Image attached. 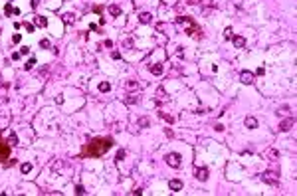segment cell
<instances>
[{"mask_svg": "<svg viewBox=\"0 0 297 196\" xmlns=\"http://www.w3.org/2000/svg\"><path fill=\"white\" fill-rule=\"evenodd\" d=\"M113 147V139L111 137H99V139H91L89 143H85L83 151H81L79 158H99Z\"/></svg>", "mask_w": 297, "mask_h": 196, "instance_id": "obj_1", "label": "cell"}, {"mask_svg": "<svg viewBox=\"0 0 297 196\" xmlns=\"http://www.w3.org/2000/svg\"><path fill=\"white\" fill-rule=\"evenodd\" d=\"M8 157H10V145L8 141L0 137V163H8Z\"/></svg>", "mask_w": 297, "mask_h": 196, "instance_id": "obj_2", "label": "cell"}, {"mask_svg": "<svg viewBox=\"0 0 297 196\" xmlns=\"http://www.w3.org/2000/svg\"><path fill=\"white\" fill-rule=\"evenodd\" d=\"M166 163H169V167L178 168L180 167V155L178 153H169L166 155Z\"/></svg>", "mask_w": 297, "mask_h": 196, "instance_id": "obj_3", "label": "cell"}, {"mask_svg": "<svg viewBox=\"0 0 297 196\" xmlns=\"http://www.w3.org/2000/svg\"><path fill=\"white\" fill-rule=\"evenodd\" d=\"M240 81L244 83V85H250V83H254V73H252V72H242V73H240Z\"/></svg>", "mask_w": 297, "mask_h": 196, "instance_id": "obj_4", "label": "cell"}, {"mask_svg": "<svg viewBox=\"0 0 297 196\" xmlns=\"http://www.w3.org/2000/svg\"><path fill=\"white\" fill-rule=\"evenodd\" d=\"M264 157L269 158V161H277V158H279V153L275 151L274 147H269V149H265V151H264Z\"/></svg>", "mask_w": 297, "mask_h": 196, "instance_id": "obj_5", "label": "cell"}, {"mask_svg": "<svg viewBox=\"0 0 297 196\" xmlns=\"http://www.w3.org/2000/svg\"><path fill=\"white\" fill-rule=\"evenodd\" d=\"M194 176L198 178V180H206L208 178V168H196V172H194Z\"/></svg>", "mask_w": 297, "mask_h": 196, "instance_id": "obj_6", "label": "cell"}, {"mask_svg": "<svg viewBox=\"0 0 297 196\" xmlns=\"http://www.w3.org/2000/svg\"><path fill=\"white\" fill-rule=\"evenodd\" d=\"M232 42H234L236 48H244V46H246V38H244V36H232Z\"/></svg>", "mask_w": 297, "mask_h": 196, "instance_id": "obj_7", "label": "cell"}, {"mask_svg": "<svg viewBox=\"0 0 297 196\" xmlns=\"http://www.w3.org/2000/svg\"><path fill=\"white\" fill-rule=\"evenodd\" d=\"M77 22V18H76V14H71V12H67V14H63V24H76Z\"/></svg>", "mask_w": 297, "mask_h": 196, "instance_id": "obj_8", "label": "cell"}, {"mask_svg": "<svg viewBox=\"0 0 297 196\" xmlns=\"http://www.w3.org/2000/svg\"><path fill=\"white\" fill-rule=\"evenodd\" d=\"M169 186H170V190H175V192H178V190H182V180H170L169 182Z\"/></svg>", "mask_w": 297, "mask_h": 196, "instance_id": "obj_9", "label": "cell"}, {"mask_svg": "<svg viewBox=\"0 0 297 196\" xmlns=\"http://www.w3.org/2000/svg\"><path fill=\"white\" fill-rule=\"evenodd\" d=\"M293 125V119H283L281 123H279V131H289Z\"/></svg>", "mask_w": 297, "mask_h": 196, "instance_id": "obj_10", "label": "cell"}, {"mask_svg": "<svg viewBox=\"0 0 297 196\" xmlns=\"http://www.w3.org/2000/svg\"><path fill=\"white\" fill-rule=\"evenodd\" d=\"M246 127H248V129H255V127H258V119H255V117H246Z\"/></svg>", "mask_w": 297, "mask_h": 196, "instance_id": "obj_11", "label": "cell"}, {"mask_svg": "<svg viewBox=\"0 0 297 196\" xmlns=\"http://www.w3.org/2000/svg\"><path fill=\"white\" fill-rule=\"evenodd\" d=\"M109 14H111V16H121V8H119V6L117 4H109Z\"/></svg>", "mask_w": 297, "mask_h": 196, "instance_id": "obj_12", "label": "cell"}, {"mask_svg": "<svg viewBox=\"0 0 297 196\" xmlns=\"http://www.w3.org/2000/svg\"><path fill=\"white\" fill-rule=\"evenodd\" d=\"M139 20H141L143 24H149V22L153 20V16L149 14V12H141V14H139Z\"/></svg>", "mask_w": 297, "mask_h": 196, "instance_id": "obj_13", "label": "cell"}, {"mask_svg": "<svg viewBox=\"0 0 297 196\" xmlns=\"http://www.w3.org/2000/svg\"><path fill=\"white\" fill-rule=\"evenodd\" d=\"M36 26L46 28V26H48V18H46V16H36Z\"/></svg>", "mask_w": 297, "mask_h": 196, "instance_id": "obj_14", "label": "cell"}, {"mask_svg": "<svg viewBox=\"0 0 297 196\" xmlns=\"http://www.w3.org/2000/svg\"><path fill=\"white\" fill-rule=\"evenodd\" d=\"M34 66H36V57H30V60H28V62H26V63H24V69H26V72H28V69H32V67Z\"/></svg>", "mask_w": 297, "mask_h": 196, "instance_id": "obj_15", "label": "cell"}, {"mask_svg": "<svg viewBox=\"0 0 297 196\" xmlns=\"http://www.w3.org/2000/svg\"><path fill=\"white\" fill-rule=\"evenodd\" d=\"M125 87H127V89H137V87H139V81H135V79H127Z\"/></svg>", "mask_w": 297, "mask_h": 196, "instance_id": "obj_16", "label": "cell"}, {"mask_svg": "<svg viewBox=\"0 0 297 196\" xmlns=\"http://www.w3.org/2000/svg\"><path fill=\"white\" fill-rule=\"evenodd\" d=\"M149 69H151V73H155V75H160V73H162V66H160V63L159 66H151Z\"/></svg>", "mask_w": 297, "mask_h": 196, "instance_id": "obj_17", "label": "cell"}, {"mask_svg": "<svg viewBox=\"0 0 297 196\" xmlns=\"http://www.w3.org/2000/svg\"><path fill=\"white\" fill-rule=\"evenodd\" d=\"M109 89H111V85H109L107 81H101V83H99V91H101V93H107Z\"/></svg>", "mask_w": 297, "mask_h": 196, "instance_id": "obj_18", "label": "cell"}, {"mask_svg": "<svg viewBox=\"0 0 297 196\" xmlns=\"http://www.w3.org/2000/svg\"><path fill=\"white\" fill-rule=\"evenodd\" d=\"M137 101H139L137 95H127L125 97V103H127V105H133V103H137Z\"/></svg>", "mask_w": 297, "mask_h": 196, "instance_id": "obj_19", "label": "cell"}, {"mask_svg": "<svg viewBox=\"0 0 297 196\" xmlns=\"http://www.w3.org/2000/svg\"><path fill=\"white\" fill-rule=\"evenodd\" d=\"M20 170H22V174H28V172L32 170V163H24L22 167H20Z\"/></svg>", "mask_w": 297, "mask_h": 196, "instance_id": "obj_20", "label": "cell"}, {"mask_svg": "<svg viewBox=\"0 0 297 196\" xmlns=\"http://www.w3.org/2000/svg\"><path fill=\"white\" fill-rule=\"evenodd\" d=\"M261 178H264V182H268V184H274V186H275V184H277V180H275V178H269L268 174H264V176H261Z\"/></svg>", "mask_w": 297, "mask_h": 196, "instance_id": "obj_21", "label": "cell"}, {"mask_svg": "<svg viewBox=\"0 0 297 196\" xmlns=\"http://www.w3.org/2000/svg\"><path fill=\"white\" fill-rule=\"evenodd\" d=\"M156 97H160V99H169V97H166V93H165V89H156Z\"/></svg>", "mask_w": 297, "mask_h": 196, "instance_id": "obj_22", "label": "cell"}, {"mask_svg": "<svg viewBox=\"0 0 297 196\" xmlns=\"http://www.w3.org/2000/svg\"><path fill=\"white\" fill-rule=\"evenodd\" d=\"M4 12H6V14H14V6H12V4H6L4 6Z\"/></svg>", "mask_w": 297, "mask_h": 196, "instance_id": "obj_23", "label": "cell"}, {"mask_svg": "<svg viewBox=\"0 0 297 196\" xmlns=\"http://www.w3.org/2000/svg\"><path fill=\"white\" fill-rule=\"evenodd\" d=\"M24 28H26V30H28V32H34V30H36V28H34V24H30V22H24Z\"/></svg>", "mask_w": 297, "mask_h": 196, "instance_id": "obj_24", "label": "cell"}, {"mask_svg": "<svg viewBox=\"0 0 297 196\" xmlns=\"http://www.w3.org/2000/svg\"><path fill=\"white\" fill-rule=\"evenodd\" d=\"M76 194H85V188L81 186V184H77V186H76Z\"/></svg>", "mask_w": 297, "mask_h": 196, "instance_id": "obj_25", "label": "cell"}, {"mask_svg": "<svg viewBox=\"0 0 297 196\" xmlns=\"http://www.w3.org/2000/svg\"><path fill=\"white\" fill-rule=\"evenodd\" d=\"M160 117H165L169 123H175V117H170V115H166V113H160Z\"/></svg>", "mask_w": 297, "mask_h": 196, "instance_id": "obj_26", "label": "cell"}, {"mask_svg": "<svg viewBox=\"0 0 297 196\" xmlns=\"http://www.w3.org/2000/svg\"><path fill=\"white\" fill-rule=\"evenodd\" d=\"M232 36H234V34H232V28H226V30H224V38H232Z\"/></svg>", "mask_w": 297, "mask_h": 196, "instance_id": "obj_27", "label": "cell"}, {"mask_svg": "<svg viewBox=\"0 0 297 196\" xmlns=\"http://www.w3.org/2000/svg\"><path fill=\"white\" fill-rule=\"evenodd\" d=\"M26 54H30V48H28V46H24V48H20V56H26Z\"/></svg>", "mask_w": 297, "mask_h": 196, "instance_id": "obj_28", "label": "cell"}, {"mask_svg": "<svg viewBox=\"0 0 297 196\" xmlns=\"http://www.w3.org/2000/svg\"><path fill=\"white\" fill-rule=\"evenodd\" d=\"M20 40H22L20 34H14V36H12V42H14V44H20Z\"/></svg>", "mask_w": 297, "mask_h": 196, "instance_id": "obj_29", "label": "cell"}, {"mask_svg": "<svg viewBox=\"0 0 297 196\" xmlns=\"http://www.w3.org/2000/svg\"><path fill=\"white\" fill-rule=\"evenodd\" d=\"M125 48H129V50L133 48V38H127V40H125Z\"/></svg>", "mask_w": 297, "mask_h": 196, "instance_id": "obj_30", "label": "cell"}, {"mask_svg": "<svg viewBox=\"0 0 297 196\" xmlns=\"http://www.w3.org/2000/svg\"><path fill=\"white\" fill-rule=\"evenodd\" d=\"M139 123H141V127H149V119H147V117H143Z\"/></svg>", "mask_w": 297, "mask_h": 196, "instance_id": "obj_31", "label": "cell"}, {"mask_svg": "<svg viewBox=\"0 0 297 196\" xmlns=\"http://www.w3.org/2000/svg\"><path fill=\"white\" fill-rule=\"evenodd\" d=\"M40 46H42V48H50V42H48V40H42V42H40Z\"/></svg>", "mask_w": 297, "mask_h": 196, "instance_id": "obj_32", "label": "cell"}, {"mask_svg": "<svg viewBox=\"0 0 297 196\" xmlns=\"http://www.w3.org/2000/svg\"><path fill=\"white\" fill-rule=\"evenodd\" d=\"M38 4H40V0H32V2H30V6H32V8H38Z\"/></svg>", "mask_w": 297, "mask_h": 196, "instance_id": "obj_33", "label": "cell"}, {"mask_svg": "<svg viewBox=\"0 0 297 196\" xmlns=\"http://www.w3.org/2000/svg\"><path fill=\"white\" fill-rule=\"evenodd\" d=\"M287 111H289V107H281V109H279L277 113H279V115H283V113H287Z\"/></svg>", "mask_w": 297, "mask_h": 196, "instance_id": "obj_34", "label": "cell"}, {"mask_svg": "<svg viewBox=\"0 0 297 196\" xmlns=\"http://www.w3.org/2000/svg\"><path fill=\"white\" fill-rule=\"evenodd\" d=\"M101 10H103L101 6H93V12H97V14H101Z\"/></svg>", "mask_w": 297, "mask_h": 196, "instance_id": "obj_35", "label": "cell"}, {"mask_svg": "<svg viewBox=\"0 0 297 196\" xmlns=\"http://www.w3.org/2000/svg\"><path fill=\"white\" fill-rule=\"evenodd\" d=\"M123 157H125V151H119V155H117V161H121Z\"/></svg>", "mask_w": 297, "mask_h": 196, "instance_id": "obj_36", "label": "cell"}, {"mask_svg": "<svg viewBox=\"0 0 297 196\" xmlns=\"http://www.w3.org/2000/svg\"><path fill=\"white\" fill-rule=\"evenodd\" d=\"M89 30H91V32H99V28H97L95 24H91V26H89Z\"/></svg>", "mask_w": 297, "mask_h": 196, "instance_id": "obj_37", "label": "cell"}, {"mask_svg": "<svg viewBox=\"0 0 297 196\" xmlns=\"http://www.w3.org/2000/svg\"><path fill=\"white\" fill-rule=\"evenodd\" d=\"M12 60H20V52H14V54H12Z\"/></svg>", "mask_w": 297, "mask_h": 196, "instance_id": "obj_38", "label": "cell"}]
</instances>
